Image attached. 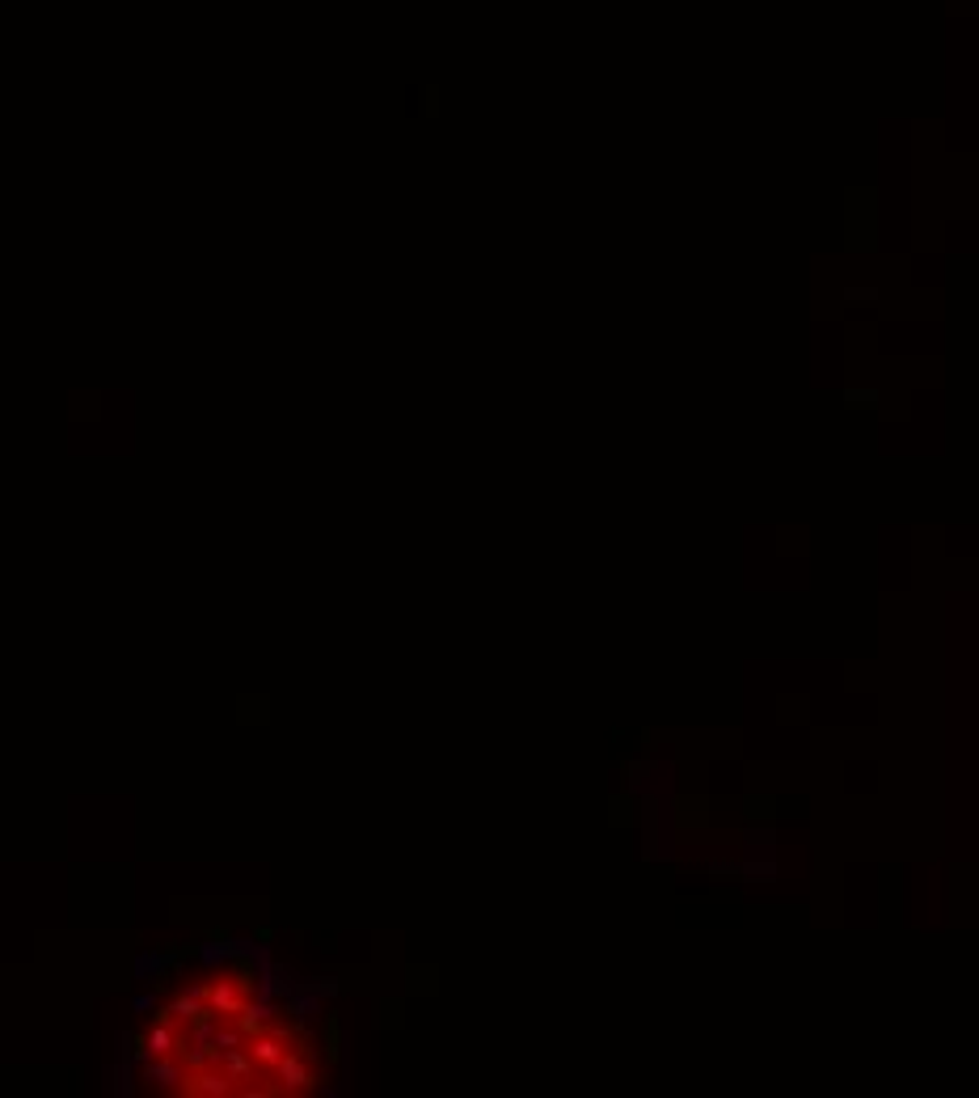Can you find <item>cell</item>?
Wrapping results in <instances>:
<instances>
[{"mask_svg": "<svg viewBox=\"0 0 979 1098\" xmlns=\"http://www.w3.org/2000/svg\"><path fill=\"white\" fill-rule=\"evenodd\" d=\"M422 98H427V115H439V89L427 85V89H422Z\"/></svg>", "mask_w": 979, "mask_h": 1098, "instance_id": "cell-2", "label": "cell"}, {"mask_svg": "<svg viewBox=\"0 0 979 1098\" xmlns=\"http://www.w3.org/2000/svg\"><path fill=\"white\" fill-rule=\"evenodd\" d=\"M136 1077L165 1094H304L313 1044L271 997L254 959L186 972L131 1039Z\"/></svg>", "mask_w": 979, "mask_h": 1098, "instance_id": "cell-1", "label": "cell"}]
</instances>
